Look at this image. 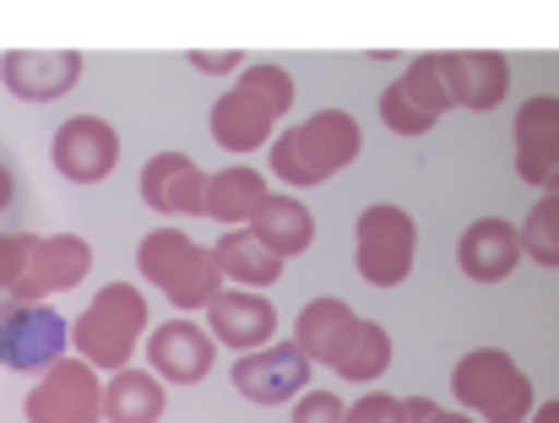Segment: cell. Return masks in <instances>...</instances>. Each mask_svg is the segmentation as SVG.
I'll return each instance as SVG.
<instances>
[{
	"mask_svg": "<svg viewBox=\"0 0 559 423\" xmlns=\"http://www.w3.org/2000/svg\"><path fill=\"white\" fill-rule=\"evenodd\" d=\"M294 348L310 364L332 370L337 380H359V386H370L391 370V331L380 321H365L337 293H321L294 315Z\"/></svg>",
	"mask_w": 559,
	"mask_h": 423,
	"instance_id": "6da1fadb",
	"label": "cell"
},
{
	"mask_svg": "<svg viewBox=\"0 0 559 423\" xmlns=\"http://www.w3.org/2000/svg\"><path fill=\"white\" fill-rule=\"evenodd\" d=\"M294 93L299 87H294V76L283 65H266V60L245 65L234 76V87L217 93V104L206 114L212 142L223 153H255V147H266L272 131H277V120L294 109Z\"/></svg>",
	"mask_w": 559,
	"mask_h": 423,
	"instance_id": "7a4b0ae2",
	"label": "cell"
},
{
	"mask_svg": "<svg viewBox=\"0 0 559 423\" xmlns=\"http://www.w3.org/2000/svg\"><path fill=\"white\" fill-rule=\"evenodd\" d=\"M359 153H365L359 120L348 109H321V114L299 120L294 131L272 136V174L288 191H310V185H326L332 174H343Z\"/></svg>",
	"mask_w": 559,
	"mask_h": 423,
	"instance_id": "3957f363",
	"label": "cell"
},
{
	"mask_svg": "<svg viewBox=\"0 0 559 423\" xmlns=\"http://www.w3.org/2000/svg\"><path fill=\"white\" fill-rule=\"evenodd\" d=\"M153 326V310H147V293L136 282H109L93 293V304L71 321V348L82 364H93L98 375H115L131 364V353L142 348Z\"/></svg>",
	"mask_w": 559,
	"mask_h": 423,
	"instance_id": "277c9868",
	"label": "cell"
},
{
	"mask_svg": "<svg viewBox=\"0 0 559 423\" xmlns=\"http://www.w3.org/2000/svg\"><path fill=\"white\" fill-rule=\"evenodd\" d=\"M136 271L142 282H153L175 310H206L217 293H223V277H217V261L206 244H195L186 228H153L136 250Z\"/></svg>",
	"mask_w": 559,
	"mask_h": 423,
	"instance_id": "5b68a950",
	"label": "cell"
},
{
	"mask_svg": "<svg viewBox=\"0 0 559 423\" xmlns=\"http://www.w3.org/2000/svg\"><path fill=\"white\" fill-rule=\"evenodd\" d=\"M451 391L467 419L484 423H527L533 419V380L506 348H473L451 370Z\"/></svg>",
	"mask_w": 559,
	"mask_h": 423,
	"instance_id": "8992f818",
	"label": "cell"
},
{
	"mask_svg": "<svg viewBox=\"0 0 559 423\" xmlns=\"http://www.w3.org/2000/svg\"><path fill=\"white\" fill-rule=\"evenodd\" d=\"M354 261H359V277L370 288H396L407 282L413 261H418V222L413 211L396 207V202H370L354 222Z\"/></svg>",
	"mask_w": 559,
	"mask_h": 423,
	"instance_id": "52a82bcc",
	"label": "cell"
},
{
	"mask_svg": "<svg viewBox=\"0 0 559 423\" xmlns=\"http://www.w3.org/2000/svg\"><path fill=\"white\" fill-rule=\"evenodd\" d=\"M22 413L27 423H104V375L76 353H66L33 380Z\"/></svg>",
	"mask_w": 559,
	"mask_h": 423,
	"instance_id": "ba28073f",
	"label": "cell"
},
{
	"mask_svg": "<svg viewBox=\"0 0 559 423\" xmlns=\"http://www.w3.org/2000/svg\"><path fill=\"white\" fill-rule=\"evenodd\" d=\"M71 348V321L49 304H5L0 310V364L16 375H44Z\"/></svg>",
	"mask_w": 559,
	"mask_h": 423,
	"instance_id": "9c48e42d",
	"label": "cell"
},
{
	"mask_svg": "<svg viewBox=\"0 0 559 423\" xmlns=\"http://www.w3.org/2000/svg\"><path fill=\"white\" fill-rule=\"evenodd\" d=\"M445 114H451V93L440 82V60L435 55H413L407 71L380 93V120L396 136H429Z\"/></svg>",
	"mask_w": 559,
	"mask_h": 423,
	"instance_id": "30bf717a",
	"label": "cell"
},
{
	"mask_svg": "<svg viewBox=\"0 0 559 423\" xmlns=\"http://www.w3.org/2000/svg\"><path fill=\"white\" fill-rule=\"evenodd\" d=\"M49 164L71 185H98L120 164V131L104 114H71L49 142Z\"/></svg>",
	"mask_w": 559,
	"mask_h": 423,
	"instance_id": "8fae6325",
	"label": "cell"
},
{
	"mask_svg": "<svg viewBox=\"0 0 559 423\" xmlns=\"http://www.w3.org/2000/svg\"><path fill=\"white\" fill-rule=\"evenodd\" d=\"M310 380H316V364L294 342H272L261 353H239L234 359V391L261 402V408H283V402L305 397Z\"/></svg>",
	"mask_w": 559,
	"mask_h": 423,
	"instance_id": "7c38bea8",
	"label": "cell"
},
{
	"mask_svg": "<svg viewBox=\"0 0 559 423\" xmlns=\"http://www.w3.org/2000/svg\"><path fill=\"white\" fill-rule=\"evenodd\" d=\"M93 271V244L82 233H44L11 288V304H44L49 293H66L76 288L82 277Z\"/></svg>",
	"mask_w": 559,
	"mask_h": 423,
	"instance_id": "4fadbf2b",
	"label": "cell"
},
{
	"mask_svg": "<svg viewBox=\"0 0 559 423\" xmlns=\"http://www.w3.org/2000/svg\"><path fill=\"white\" fill-rule=\"evenodd\" d=\"M440 82L451 93V109H500L511 93V60L500 49H435Z\"/></svg>",
	"mask_w": 559,
	"mask_h": 423,
	"instance_id": "5bb4252c",
	"label": "cell"
},
{
	"mask_svg": "<svg viewBox=\"0 0 559 423\" xmlns=\"http://www.w3.org/2000/svg\"><path fill=\"white\" fill-rule=\"evenodd\" d=\"M87 60L76 49H11L0 55V82L22 104H55L82 82Z\"/></svg>",
	"mask_w": 559,
	"mask_h": 423,
	"instance_id": "9a60e30c",
	"label": "cell"
},
{
	"mask_svg": "<svg viewBox=\"0 0 559 423\" xmlns=\"http://www.w3.org/2000/svg\"><path fill=\"white\" fill-rule=\"evenodd\" d=\"M511 142H516V174L538 191H549L559 180V98L555 93H538L516 109V125H511Z\"/></svg>",
	"mask_w": 559,
	"mask_h": 423,
	"instance_id": "2e32d148",
	"label": "cell"
},
{
	"mask_svg": "<svg viewBox=\"0 0 559 423\" xmlns=\"http://www.w3.org/2000/svg\"><path fill=\"white\" fill-rule=\"evenodd\" d=\"M217 342L195 326V321H164L158 331H147V370L164 386H201L212 375Z\"/></svg>",
	"mask_w": 559,
	"mask_h": 423,
	"instance_id": "e0dca14e",
	"label": "cell"
},
{
	"mask_svg": "<svg viewBox=\"0 0 559 423\" xmlns=\"http://www.w3.org/2000/svg\"><path fill=\"white\" fill-rule=\"evenodd\" d=\"M206 321H212V342H228L234 353H261L277 337L272 299L266 293H250V288H223L206 304Z\"/></svg>",
	"mask_w": 559,
	"mask_h": 423,
	"instance_id": "ac0fdd59",
	"label": "cell"
},
{
	"mask_svg": "<svg viewBox=\"0 0 559 423\" xmlns=\"http://www.w3.org/2000/svg\"><path fill=\"white\" fill-rule=\"evenodd\" d=\"M522 228L506 222V217H478L462 228L456 239V266L473 277V282H506L516 266H522Z\"/></svg>",
	"mask_w": 559,
	"mask_h": 423,
	"instance_id": "d6986e66",
	"label": "cell"
},
{
	"mask_svg": "<svg viewBox=\"0 0 559 423\" xmlns=\"http://www.w3.org/2000/svg\"><path fill=\"white\" fill-rule=\"evenodd\" d=\"M142 202L164 217H206V174L186 153H153L142 169Z\"/></svg>",
	"mask_w": 559,
	"mask_h": 423,
	"instance_id": "ffe728a7",
	"label": "cell"
},
{
	"mask_svg": "<svg viewBox=\"0 0 559 423\" xmlns=\"http://www.w3.org/2000/svg\"><path fill=\"white\" fill-rule=\"evenodd\" d=\"M250 239H261L277 261H294L316 244V211L305 207L294 191H266L261 207L250 211Z\"/></svg>",
	"mask_w": 559,
	"mask_h": 423,
	"instance_id": "44dd1931",
	"label": "cell"
},
{
	"mask_svg": "<svg viewBox=\"0 0 559 423\" xmlns=\"http://www.w3.org/2000/svg\"><path fill=\"white\" fill-rule=\"evenodd\" d=\"M212 261H217L223 288H250V293L272 288V282L283 277V266H288V261H277L261 239H250V228H223L217 244H212Z\"/></svg>",
	"mask_w": 559,
	"mask_h": 423,
	"instance_id": "7402d4cb",
	"label": "cell"
},
{
	"mask_svg": "<svg viewBox=\"0 0 559 423\" xmlns=\"http://www.w3.org/2000/svg\"><path fill=\"white\" fill-rule=\"evenodd\" d=\"M169 413V391L153 370H115L104 380V423H164Z\"/></svg>",
	"mask_w": 559,
	"mask_h": 423,
	"instance_id": "603a6c76",
	"label": "cell"
},
{
	"mask_svg": "<svg viewBox=\"0 0 559 423\" xmlns=\"http://www.w3.org/2000/svg\"><path fill=\"white\" fill-rule=\"evenodd\" d=\"M261 196H266V174L261 169H250V164H228V169H217V174H206V217H217L223 228H245L250 222V211L261 207Z\"/></svg>",
	"mask_w": 559,
	"mask_h": 423,
	"instance_id": "cb8c5ba5",
	"label": "cell"
},
{
	"mask_svg": "<svg viewBox=\"0 0 559 423\" xmlns=\"http://www.w3.org/2000/svg\"><path fill=\"white\" fill-rule=\"evenodd\" d=\"M522 255L538 266H559V180L538 196V207L522 222Z\"/></svg>",
	"mask_w": 559,
	"mask_h": 423,
	"instance_id": "d4e9b609",
	"label": "cell"
},
{
	"mask_svg": "<svg viewBox=\"0 0 559 423\" xmlns=\"http://www.w3.org/2000/svg\"><path fill=\"white\" fill-rule=\"evenodd\" d=\"M294 423H348V402H337V391H305L294 402Z\"/></svg>",
	"mask_w": 559,
	"mask_h": 423,
	"instance_id": "484cf974",
	"label": "cell"
},
{
	"mask_svg": "<svg viewBox=\"0 0 559 423\" xmlns=\"http://www.w3.org/2000/svg\"><path fill=\"white\" fill-rule=\"evenodd\" d=\"M33 233H0V293H11L16 288V277H22V266H27V255H33Z\"/></svg>",
	"mask_w": 559,
	"mask_h": 423,
	"instance_id": "4316f807",
	"label": "cell"
},
{
	"mask_svg": "<svg viewBox=\"0 0 559 423\" xmlns=\"http://www.w3.org/2000/svg\"><path fill=\"white\" fill-rule=\"evenodd\" d=\"M348 423H407V413H402V397L365 391L359 402H348Z\"/></svg>",
	"mask_w": 559,
	"mask_h": 423,
	"instance_id": "83f0119b",
	"label": "cell"
},
{
	"mask_svg": "<svg viewBox=\"0 0 559 423\" xmlns=\"http://www.w3.org/2000/svg\"><path fill=\"white\" fill-rule=\"evenodd\" d=\"M186 60L195 71H212V76H239L245 71V55L239 49H190Z\"/></svg>",
	"mask_w": 559,
	"mask_h": 423,
	"instance_id": "f1b7e54d",
	"label": "cell"
},
{
	"mask_svg": "<svg viewBox=\"0 0 559 423\" xmlns=\"http://www.w3.org/2000/svg\"><path fill=\"white\" fill-rule=\"evenodd\" d=\"M402 413H407V423H473L467 413H451L429 397H402Z\"/></svg>",
	"mask_w": 559,
	"mask_h": 423,
	"instance_id": "f546056e",
	"label": "cell"
},
{
	"mask_svg": "<svg viewBox=\"0 0 559 423\" xmlns=\"http://www.w3.org/2000/svg\"><path fill=\"white\" fill-rule=\"evenodd\" d=\"M11 196H16V180H11V169L0 164V211L11 207Z\"/></svg>",
	"mask_w": 559,
	"mask_h": 423,
	"instance_id": "4dcf8cb0",
	"label": "cell"
},
{
	"mask_svg": "<svg viewBox=\"0 0 559 423\" xmlns=\"http://www.w3.org/2000/svg\"><path fill=\"white\" fill-rule=\"evenodd\" d=\"M527 423H559V402H544V408H533V419Z\"/></svg>",
	"mask_w": 559,
	"mask_h": 423,
	"instance_id": "1f68e13d",
	"label": "cell"
}]
</instances>
